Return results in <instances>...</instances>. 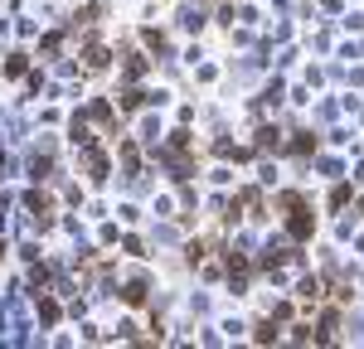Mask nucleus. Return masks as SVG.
<instances>
[{"instance_id": "f257e3e1", "label": "nucleus", "mask_w": 364, "mask_h": 349, "mask_svg": "<svg viewBox=\"0 0 364 349\" xmlns=\"http://www.w3.org/2000/svg\"><path fill=\"white\" fill-rule=\"evenodd\" d=\"M287 209H296V214H301V199H296V194H287ZM291 233H296V238H306V218H291Z\"/></svg>"}]
</instances>
